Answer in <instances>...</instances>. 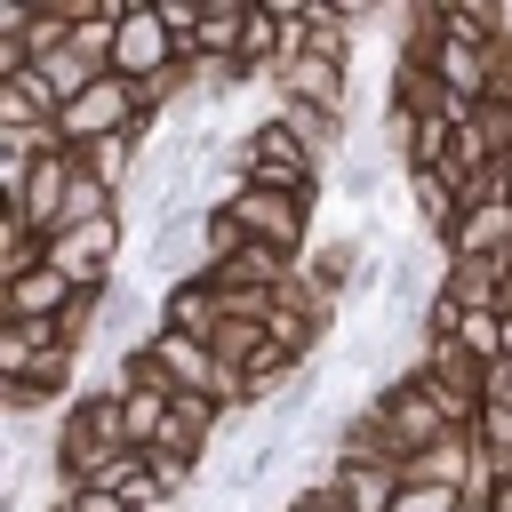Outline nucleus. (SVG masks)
<instances>
[{
  "instance_id": "1",
  "label": "nucleus",
  "mask_w": 512,
  "mask_h": 512,
  "mask_svg": "<svg viewBox=\"0 0 512 512\" xmlns=\"http://www.w3.org/2000/svg\"><path fill=\"white\" fill-rule=\"evenodd\" d=\"M136 440H128V416H120V392L112 384H96V392H80L64 416H56V448H48V472H56V488H88L112 456H128Z\"/></svg>"
},
{
  "instance_id": "2",
  "label": "nucleus",
  "mask_w": 512,
  "mask_h": 512,
  "mask_svg": "<svg viewBox=\"0 0 512 512\" xmlns=\"http://www.w3.org/2000/svg\"><path fill=\"white\" fill-rule=\"evenodd\" d=\"M224 168L240 176V184H264V192H304V200H320V184H328V160L272 112V120H256V128H240L232 136V152H224Z\"/></svg>"
},
{
  "instance_id": "3",
  "label": "nucleus",
  "mask_w": 512,
  "mask_h": 512,
  "mask_svg": "<svg viewBox=\"0 0 512 512\" xmlns=\"http://www.w3.org/2000/svg\"><path fill=\"white\" fill-rule=\"evenodd\" d=\"M136 120H152V112H144V88L120 80V72H104L96 88H80V96L56 112V144H64V152H96V144H112V136H136Z\"/></svg>"
},
{
  "instance_id": "4",
  "label": "nucleus",
  "mask_w": 512,
  "mask_h": 512,
  "mask_svg": "<svg viewBox=\"0 0 512 512\" xmlns=\"http://www.w3.org/2000/svg\"><path fill=\"white\" fill-rule=\"evenodd\" d=\"M224 216L240 224L248 248H272L288 264H304V240H312V200L304 192H264V184H240L224 200Z\"/></svg>"
},
{
  "instance_id": "5",
  "label": "nucleus",
  "mask_w": 512,
  "mask_h": 512,
  "mask_svg": "<svg viewBox=\"0 0 512 512\" xmlns=\"http://www.w3.org/2000/svg\"><path fill=\"white\" fill-rule=\"evenodd\" d=\"M368 408L384 416V432H392V448H400V464L416 456V448H432V440H448V432H464V424H448V408L400 368V376H384L376 392H368Z\"/></svg>"
},
{
  "instance_id": "6",
  "label": "nucleus",
  "mask_w": 512,
  "mask_h": 512,
  "mask_svg": "<svg viewBox=\"0 0 512 512\" xmlns=\"http://www.w3.org/2000/svg\"><path fill=\"white\" fill-rule=\"evenodd\" d=\"M120 232H128V216L72 224V232H56V240H48V264H56L80 296H104V288L120 280Z\"/></svg>"
},
{
  "instance_id": "7",
  "label": "nucleus",
  "mask_w": 512,
  "mask_h": 512,
  "mask_svg": "<svg viewBox=\"0 0 512 512\" xmlns=\"http://www.w3.org/2000/svg\"><path fill=\"white\" fill-rule=\"evenodd\" d=\"M184 64V48L168 40V24H160V8H120V40H112V72L120 80H136V88H152V80H168Z\"/></svg>"
},
{
  "instance_id": "8",
  "label": "nucleus",
  "mask_w": 512,
  "mask_h": 512,
  "mask_svg": "<svg viewBox=\"0 0 512 512\" xmlns=\"http://www.w3.org/2000/svg\"><path fill=\"white\" fill-rule=\"evenodd\" d=\"M272 96L280 104H320V112H344L352 104V48H304L272 72Z\"/></svg>"
},
{
  "instance_id": "9",
  "label": "nucleus",
  "mask_w": 512,
  "mask_h": 512,
  "mask_svg": "<svg viewBox=\"0 0 512 512\" xmlns=\"http://www.w3.org/2000/svg\"><path fill=\"white\" fill-rule=\"evenodd\" d=\"M144 272L152 280H200L208 272V208L192 200V208H168L160 224H152V240H144Z\"/></svg>"
},
{
  "instance_id": "10",
  "label": "nucleus",
  "mask_w": 512,
  "mask_h": 512,
  "mask_svg": "<svg viewBox=\"0 0 512 512\" xmlns=\"http://www.w3.org/2000/svg\"><path fill=\"white\" fill-rule=\"evenodd\" d=\"M440 408H448V424H464L472 432V416H480V384H488V368L464 352V344H424V360L408 368Z\"/></svg>"
},
{
  "instance_id": "11",
  "label": "nucleus",
  "mask_w": 512,
  "mask_h": 512,
  "mask_svg": "<svg viewBox=\"0 0 512 512\" xmlns=\"http://www.w3.org/2000/svg\"><path fill=\"white\" fill-rule=\"evenodd\" d=\"M72 296H80V288H72L56 264H32V272L0 280V320H64Z\"/></svg>"
},
{
  "instance_id": "12",
  "label": "nucleus",
  "mask_w": 512,
  "mask_h": 512,
  "mask_svg": "<svg viewBox=\"0 0 512 512\" xmlns=\"http://www.w3.org/2000/svg\"><path fill=\"white\" fill-rule=\"evenodd\" d=\"M472 464H480V440L472 432H448V440H432V448H416L408 464H400V480H424V488H472Z\"/></svg>"
},
{
  "instance_id": "13",
  "label": "nucleus",
  "mask_w": 512,
  "mask_h": 512,
  "mask_svg": "<svg viewBox=\"0 0 512 512\" xmlns=\"http://www.w3.org/2000/svg\"><path fill=\"white\" fill-rule=\"evenodd\" d=\"M408 192H416V224L432 240H448L456 216H464V176L456 168H408Z\"/></svg>"
},
{
  "instance_id": "14",
  "label": "nucleus",
  "mask_w": 512,
  "mask_h": 512,
  "mask_svg": "<svg viewBox=\"0 0 512 512\" xmlns=\"http://www.w3.org/2000/svg\"><path fill=\"white\" fill-rule=\"evenodd\" d=\"M160 328H176V336H200V344H216V328H224V296H216L208 280H176V288L160 296Z\"/></svg>"
},
{
  "instance_id": "15",
  "label": "nucleus",
  "mask_w": 512,
  "mask_h": 512,
  "mask_svg": "<svg viewBox=\"0 0 512 512\" xmlns=\"http://www.w3.org/2000/svg\"><path fill=\"white\" fill-rule=\"evenodd\" d=\"M56 344H64V320H0V384L40 368Z\"/></svg>"
},
{
  "instance_id": "16",
  "label": "nucleus",
  "mask_w": 512,
  "mask_h": 512,
  "mask_svg": "<svg viewBox=\"0 0 512 512\" xmlns=\"http://www.w3.org/2000/svg\"><path fill=\"white\" fill-rule=\"evenodd\" d=\"M328 480H336L344 512H392V496H400V464H328Z\"/></svg>"
},
{
  "instance_id": "17",
  "label": "nucleus",
  "mask_w": 512,
  "mask_h": 512,
  "mask_svg": "<svg viewBox=\"0 0 512 512\" xmlns=\"http://www.w3.org/2000/svg\"><path fill=\"white\" fill-rule=\"evenodd\" d=\"M504 272H512V264H464V256L448 264V256H440V288H448L464 312H496V304H504Z\"/></svg>"
},
{
  "instance_id": "18",
  "label": "nucleus",
  "mask_w": 512,
  "mask_h": 512,
  "mask_svg": "<svg viewBox=\"0 0 512 512\" xmlns=\"http://www.w3.org/2000/svg\"><path fill=\"white\" fill-rule=\"evenodd\" d=\"M168 408H176V392H160V384H128V392H120L128 440H136V448H152V440L168 432Z\"/></svg>"
},
{
  "instance_id": "19",
  "label": "nucleus",
  "mask_w": 512,
  "mask_h": 512,
  "mask_svg": "<svg viewBox=\"0 0 512 512\" xmlns=\"http://www.w3.org/2000/svg\"><path fill=\"white\" fill-rule=\"evenodd\" d=\"M456 344H464V352H472L480 368H496V360H504V312H464Z\"/></svg>"
},
{
  "instance_id": "20",
  "label": "nucleus",
  "mask_w": 512,
  "mask_h": 512,
  "mask_svg": "<svg viewBox=\"0 0 512 512\" xmlns=\"http://www.w3.org/2000/svg\"><path fill=\"white\" fill-rule=\"evenodd\" d=\"M376 184H384L376 152H344V160H336V192H344V200H360V208H368V200H376Z\"/></svg>"
},
{
  "instance_id": "21",
  "label": "nucleus",
  "mask_w": 512,
  "mask_h": 512,
  "mask_svg": "<svg viewBox=\"0 0 512 512\" xmlns=\"http://www.w3.org/2000/svg\"><path fill=\"white\" fill-rule=\"evenodd\" d=\"M144 464H152V480H160L168 496H192V488H200V464H192V456H168V448H144Z\"/></svg>"
},
{
  "instance_id": "22",
  "label": "nucleus",
  "mask_w": 512,
  "mask_h": 512,
  "mask_svg": "<svg viewBox=\"0 0 512 512\" xmlns=\"http://www.w3.org/2000/svg\"><path fill=\"white\" fill-rule=\"evenodd\" d=\"M152 8H160V24H168V40H176V48L192 56V32H200V8H208V0H152Z\"/></svg>"
},
{
  "instance_id": "23",
  "label": "nucleus",
  "mask_w": 512,
  "mask_h": 512,
  "mask_svg": "<svg viewBox=\"0 0 512 512\" xmlns=\"http://www.w3.org/2000/svg\"><path fill=\"white\" fill-rule=\"evenodd\" d=\"M464 496L456 488H424V480H400V496H392V512H456Z\"/></svg>"
},
{
  "instance_id": "24",
  "label": "nucleus",
  "mask_w": 512,
  "mask_h": 512,
  "mask_svg": "<svg viewBox=\"0 0 512 512\" xmlns=\"http://www.w3.org/2000/svg\"><path fill=\"white\" fill-rule=\"evenodd\" d=\"M488 512H512V480H496V496H488Z\"/></svg>"
},
{
  "instance_id": "25",
  "label": "nucleus",
  "mask_w": 512,
  "mask_h": 512,
  "mask_svg": "<svg viewBox=\"0 0 512 512\" xmlns=\"http://www.w3.org/2000/svg\"><path fill=\"white\" fill-rule=\"evenodd\" d=\"M496 40H504V48H512V0H504V8H496Z\"/></svg>"
},
{
  "instance_id": "26",
  "label": "nucleus",
  "mask_w": 512,
  "mask_h": 512,
  "mask_svg": "<svg viewBox=\"0 0 512 512\" xmlns=\"http://www.w3.org/2000/svg\"><path fill=\"white\" fill-rule=\"evenodd\" d=\"M456 512H488V504H480V496H464V504H456Z\"/></svg>"
},
{
  "instance_id": "27",
  "label": "nucleus",
  "mask_w": 512,
  "mask_h": 512,
  "mask_svg": "<svg viewBox=\"0 0 512 512\" xmlns=\"http://www.w3.org/2000/svg\"><path fill=\"white\" fill-rule=\"evenodd\" d=\"M504 360H512V320H504Z\"/></svg>"
}]
</instances>
